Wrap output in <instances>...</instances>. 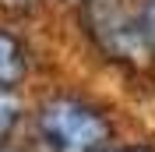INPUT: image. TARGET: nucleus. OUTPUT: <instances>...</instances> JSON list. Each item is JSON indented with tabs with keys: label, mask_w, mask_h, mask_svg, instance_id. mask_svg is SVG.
Returning a JSON list of instances; mask_svg holds the SVG:
<instances>
[{
	"label": "nucleus",
	"mask_w": 155,
	"mask_h": 152,
	"mask_svg": "<svg viewBox=\"0 0 155 152\" xmlns=\"http://www.w3.org/2000/svg\"><path fill=\"white\" fill-rule=\"evenodd\" d=\"M14 127H18V103H14L7 92H0V149L7 145V138H11Z\"/></svg>",
	"instance_id": "nucleus-4"
},
{
	"label": "nucleus",
	"mask_w": 155,
	"mask_h": 152,
	"mask_svg": "<svg viewBox=\"0 0 155 152\" xmlns=\"http://www.w3.org/2000/svg\"><path fill=\"white\" fill-rule=\"evenodd\" d=\"M116 152H155V145H127V149H116Z\"/></svg>",
	"instance_id": "nucleus-7"
},
{
	"label": "nucleus",
	"mask_w": 155,
	"mask_h": 152,
	"mask_svg": "<svg viewBox=\"0 0 155 152\" xmlns=\"http://www.w3.org/2000/svg\"><path fill=\"white\" fill-rule=\"evenodd\" d=\"M35 138L46 152H106L113 124L99 106L78 95H53L35 113Z\"/></svg>",
	"instance_id": "nucleus-1"
},
{
	"label": "nucleus",
	"mask_w": 155,
	"mask_h": 152,
	"mask_svg": "<svg viewBox=\"0 0 155 152\" xmlns=\"http://www.w3.org/2000/svg\"><path fill=\"white\" fill-rule=\"evenodd\" d=\"M85 32L113 64L141 71L155 60V43L145 21L120 0H85Z\"/></svg>",
	"instance_id": "nucleus-2"
},
{
	"label": "nucleus",
	"mask_w": 155,
	"mask_h": 152,
	"mask_svg": "<svg viewBox=\"0 0 155 152\" xmlns=\"http://www.w3.org/2000/svg\"><path fill=\"white\" fill-rule=\"evenodd\" d=\"M28 74V50L14 32L0 29V92L18 88Z\"/></svg>",
	"instance_id": "nucleus-3"
},
{
	"label": "nucleus",
	"mask_w": 155,
	"mask_h": 152,
	"mask_svg": "<svg viewBox=\"0 0 155 152\" xmlns=\"http://www.w3.org/2000/svg\"><path fill=\"white\" fill-rule=\"evenodd\" d=\"M39 0H0V7L11 11V14H25V11H32Z\"/></svg>",
	"instance_id": "nucleus-6"
},
{
	"label": "nucleus",
	"mask_w": 155,
	"mask_h": 152,
	"mask_svg": "<svg viewBox=\"0 0 155 152\" xmlns=\"http://www.w3.org/2000/svg\"><path fill=\"white\" fill-rule=\"evenodd\" d=\"M141 21H145L148 36H152V43H155V0H145V4H141Z\"/></svg>",
	"instance_id": "nucleus-5"
}]
</instances>
